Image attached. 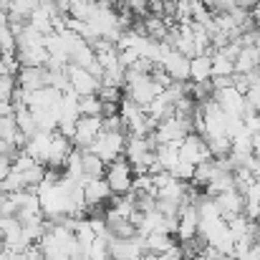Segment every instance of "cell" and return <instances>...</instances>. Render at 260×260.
<instances>
[{
  "label": "cell",
  "instance_id": "14",
  "mask_svg": "<svg viewBox=\"0 0 260 260\" xmlns=\"http://www.w3.org/2000/svg\"><path fill=\"white\" fill-rule=\"evenodd\" d=\"M260 66V51L255 46H243L235 58V74H250Z\"/></svg>",
  "mask_w": 260,
  "mask_h": 260
},
{
  "label": "cell",
  "instance_id": "28",
  "mask_svg": "<svg viewBox=\"0 0 260 260\" xmlns=\"http://www.w3.org/2000/svg\"><path fill=\"white\" fill-rule=\"evenodd\" d=\"M0 245H3V217H0Z\"/></svg>",
  "mask_w": 260,
  "mask_h": 260
},
{
  "label": "cell",
  "instance_id": "15",
  "mask_svg": "<svg viewBox=\"0 0 260 260\" xmlns=\"http://www.w3.org/2000/svg\"><path fill=\"white\" fill-rule=\"evenodd\" d=\"M142 25H144V36L152 38V41H165V36L170 30V25L165 23V18L162 15H152V13H147L142 18Z\"/></svg>",
  "mask_w": 260,
  "mask_h": 260
},
{
  "label": "cell",
  "instance_id": "21",
  "mask_svg": "<svg viewBox=\"0 0 260 260\" xmlns=\"http://www.w3.org/2000/svg\"><path fill=\"white\" fill-rule=\"evenodd\" d=\"M96 96L104 101V104H119L121 101V96H124V91L121 88H116V86H99V91H96Z\"/></svg>",
  "mask_w": 260,
  "mask_h": 260
},
{
  "label": "cell",
  "instance_id": "10",
  "mask_svg": "<svg viewBox=\"0 0 260 260\" xmlns=\"http://www.w3.org/2000/svg\"><path fill=\"white\" fill-rule=\"evenodd\" d=\"M46 66H20L15 74V84L20 91H36V88L46 86Z\"/></svg>",
  "mask_w": 260,
  "mask_h": 260
},
{
  "label": "cell",
  "instance_id": "31",
  "mask_svg": "<svg viewBox=\"0 0 260 260\" xmlns=\"http://www.w3.org/2000/svg\"><path fill=\"white\" fill-rule=\"evenodd\" d=\"M172 3H177V0H172Z\"/></svg>",
  "mask_w": 260,
  "mask_h": 260
},
{
  "label": "cell",
  "instance_id": "17",
  "mask_svg": "<svg viewBox=\"0 0 260 260\" xmlns=\"http://www.w3.org/2000/svg\"><path fill=\"white\" fill-rule=\"evenodd\" d=\"M106 165L91 152V149H81V172L86 179H96V177H104Z\"/></svg>",
  "mask_w": 260,
  "mask_h": 260
},
{
  "label": "cell",
  "instance_id": "25",
  "mask_svg": "<svg viewBox=\"0 0 260 260\" xmlns=\"http://www.w3.org/2000/svg\"><path fill=\"white\" fill-rule=\"evenodd\" d=\"M157 260H184V253H182V245H177L174 243L170 250H165V253H159Z\"/></svg>",
  "mask_w": 260,
  "mask_h": 260
},
{
  "label": "cell",
  "instance_id": "1",
  "mask_svg": "<svg viewBox=\"0 0 260 260\" xmlns=\"http://www.w3.org/2000/svg\"><path fill=\"white\" fill-rule=\"evenodd\" d=\"M124 147H126V132H106V129H101V134L91 144V152L104 165H109V162L124 157Z\"/></svg>",
  "mask_w": 260,
  "mask_h": 260
},
{
  "label": "cell",
  "instance_id": "4",
  "mask_svg": "<svg viewBox=\"0 0 260 260\" xmlns=\"http://www.w3.org/2000/svg\"><path fill=\"white\" fill-rule=\"evenodd\" d=\"M101 116H79L76 119V129H74V147L76 149H91V144L96 142V137L101 134Z\"/></svg>",
  "mask_w": 260,
  "mask_h": 260
},
{
  "label": "cell",
  "instance_id": "32",
  "mask_svg": "<svg viewBox=\"0 0 260 260\" xmlns=\"http://www.w3.org/2000/svg\"><path fill=\"white\" fill-rule=\"evenodd\" d=\"M258 222H260V217H258Z\"/></svg>",
  "mask_w": 260,
  "mask_h": 260
},
{
  "label": "cell",
  "instance_id": "30",
  "mask_svg": "<svg viewBox=\"0 0 260 260\" xmlns=\"http://www.w3.org/2000/svg\"><path fill=\"white\" fill-rule=\"evenodd\" d=\"M184 260H205L202 255H192V258H184Z\"/></svg>",
  "mask_w": 260,
  "mask_h": 260
},
{
  "label": "cell",
  "instance_id": "8",
  "mask_svg": "<svg viewBox=\"0 0 260 260\" xmlns=\"http://www.w3.org/2000/svg\"><path fill=\"white\" fill-rule=\"evenodd\" d=\"M157 66H162V69L172 76V81H189V58H187L184 53L174 51V48H170V51L162 56V61H159Z\"/></svg>",
  "mask_w": 260,
  "mask_h": 260
},
{
  "label": "cell",
  "instance_id": "22",
  "mask_svg": "<svg viewBox=\"0 0 260 260\" xmlns=\"http://www.w3.org/2000/svg\"><path fill=\"white\" fill-rule=\"evenodd\" d=\"M245 104H248V109H253V111L260 114V81H253L248 86V91H245Z\"/></svg>",
  "mask_w": 260,
  "mask_h": 260
},
{
  "label": "cell",
  "instance_id": "9",
  "mask_svg": "<svg viewBox=\"0 0 260 260\" xmlns=\"http://www.w3.org/2000/svg\"><path fill=\"white\" fill-rule=\"evenodd\" d=\"M212 197H215V205H217L222 220H230L233 215H240L243 207H245V197L238 189H225V192H217Z\"/></svg>",
  "mask_w": 260,
  "mask_h": 260
},
{
  "label": "cell",
  "instance_id": "26",
  "mask_svg": "<svg viewBox=\"0 0 260 260\" xmlns=\"http://www.w3.org/2000/svg\"><path fill=\"white\" fill-rule=\"evenodd\" d=\"M253 154H255V157H260V132H255V134H253Z\"/></svg>",
  "mask_w": 260,
  "mask_h": 260
},
{
  "label": "cell",
  "instance_id": "24",
  "mask_svg": "<svg viewBox=\"0 0 260 260\" xmlns=\"http://www.w3.org/2000/svg\"><path fill=\"white\" fill-rule=\"evenodd\" d=\"M0 217H15V202L10 192H3V189H0Z\"/></svg>",
  "mask_w": 260,
  "mask_h": 260
},
{
  "label": "cell",
  "instance_id": "29",
  "mask_svg": "<svg viewBox=\"0 0 260 260\" xmlns=\"http://www.w3.org/2000/svg\"><path fill=\"white\" fill-rule=\"evenodd\" d=\"M253 250H255V253H258V255H260V240H258V243H255V245H253Z\"/></svg>",
  "mask_w": 260,
  "mask_h": 260
},
{
  "label": "cell",
  "instance_id": "12",
  "mask_svg": "<svg viewBox=\"0 0 260 260\" xmlns=\"http://www.w3.org/2000/svg\"><path fill=\"white\" fill-rule=\"evenodd\" d=\"M212 79V56L200 53L189 58V81H210Z\"/></svg>",
  "mask_w": 260,
  "mask_h": 260
},
{
  "label": "cell",
  "instance_id": "23",
  "mask_svg": "<svg viewBox=\"0 0 260 260\" xmlns=\"http://www.w3.org/2000/svg\"><path fill=\"white\" fill-rule=\"evenodd\" d=\"M170 174H174L177 179H184V182H189V179L194 177V165H189V162L179 159V162L174 165V170H172Z\"/></svg>",
  "mask_w": 260,
  "mask_h": 260
},
{
  "label": "cell",
  "instance_id": "2",
  "mask_svg": "<svg viewBox=\"0 0 260 260\" xmlns=\"http://www.w3.org/2000/svg\"><path fill=\"white\" fill-rule=\"evenodd\" d=\"M104 179H106V184H109L111 194H126V192L132 189L134 170H132V165H129L124 157H119V159H114V162H109V165H106V170H104Z\"/></svg>",
  "mask_w": 260,
  "mask_h": 260
},
{
  "label": "cell",
  "instance_id": "6",
  "mask_svg": "<svg viewBox=\"0 0 260 260\" xmlns=\"http://www.w3.org/2000/svg\"><path fill=\"white\" fill-rule=\"evenodd\" d=\"M66 76H69V91H74L76 96H86V93H96L99 91V79L88 71V69H81V66H74L69 63L66 66Z\"/></svg>",
  "mask_w": 260,
  "mask_h": 260
},
{
  "label": "cell",
  "instance_id": "16",
  "mask_svg": "<svg viewBox=\"0 0 260 260\" xmlns=\"http://www.w3.org/2000/svg\"><path fill=\"white\" fill-rule=\"evenodd\" d=\"M142 238H144V253H154V255L170 250L174 245V238L167 233H149V235H142Z\"/></svg>",
  "mask_w": 260,
  "mask_h": 260
},
{
  "label": "cell",
  "instance_id": "3",
  "mask_svg": "<svg viewBox=\"0 0 260 260\" xmlns=\"http://www.w3.org/2000/svg\"><path fill=\"white\" fill-rule=\"evenodd\" d=\"M189 132H192V121H184L179 116H167V119L157 121L154 137L159 144H170V142H182Z\"/></svg>",
  "mask_w": 260,
  "mask_h": 260
},
{
  "label": "cell",
  "instance_id": "18",
  "mask_svg": "<svg viewBox=\"0 0 260 260\" xmlns=\"http://www.w3.org/2000/svg\"><path fill=\"white\" fill-rule=\"evenodd\" d=\"M202 139H205L212 157H228L230 149H233V142H230L228 134H202Z\"/></svg>",
  "mask_w": 260,
  "mask_h": 260
},
{
  "label": "cell",
  "instance_id": "13",
  "mask_svg": "<svg viewBox=\"0 0 260 260\" xmlns=\"http://www.w3.org/2000/svg\"><path fill=\"white\" fill-rule=\"evenodd\" d=\"M154 157H157V165H159V170H165V172H172L174 165L179 162V142L159 144V147L154 149Z\"/></svg>",
  "mask_w": 260,
  "mask_h": 260
},
{
  "label": "cell",
  "instance_id": "11",
  "mask_svg": "<svg viewBox=\"0 0 260 260\" xmlns=\"http://www.w3.org/2000/svg\"><path fill=\"white\" fill-rule=\"evenodd\" d=\"M81 189H84V202H86V207H101L104 202L111 200V189H109V184H106L104 177L86 179V182L81 184Z\"/></svg>",
  "mask_w": 260,
  "mask_h": 260
},
{
  "label": "cell",
  "instance_id": "19",
  "mask_svg": "<svg viewBox=\"0 0 260 260\" xmlns=\"http://www.w3.org/2000/svg\"><path fill=\"white\" fill-rule=\"evenodd\" d=\"M210 56H212V76H233L235 74V63L230 58H225L220 51L212 48Z\"/></svg>",
  "mask_w": 260,
  "mask_h": 260
},
{
  "label": "cell",
  "instance_id": "20",
  "mask_svg": "<svg viewBox=\"0 0 260 260\" xmlns=\"http://www.w3.org/2000/svg\"><path fill=\"white\" fill-rule=\"evenodd\" d=\"M79 114L81 116H101V99L96 93L79 96Z\"/></svg>",
  "mask_w": 260,
  "mask_h": 260
},
{
  "label": "cell",
  "instance_id": "27",
  "mask_svg": "<svg viewBox=\"0 0 260 260\" xmlns=\"http://www.w3.org/2000/svg\"><path fill=\"white\" fill-rule=\"evenodd\" d=\"M8 255H10V250H5V248L0 245V260H8Z\"/></svg>",
  "mask_w": 260,
  "mask_h": 260
},
{
  "label": "cell",
  "instance_id": "7",
  "mask_svg": "<svg viewBox=\"0 0 260 260\" xmlns=\"http://www.w3.org/2000/svg\"><path fill=\"white\" fill-rule=\"evenodd\" d=\"M212 154H210V149H207V144H205V139L200 137V134H187L182 142H179V159H184V162H189V165H200V162H205V159H210Z\"/></svg>",
  "mask_w": 260,
  "mask_h": 260
},
{
  "label": "cell",
  "instance_id": "5",
  "mask_svg": "<svg viewBox=\"0 0 260 260\" xmlns=\"http://www.w3.org/2000/svg\"><path fill=\"white\" fill-rule=\"evenodd\" d=\"M212 99L220 104V109L228 114V116H240L245 114L248 104H245V93L238 91L235 86H225V88H215L212 91Z\"/></svg>",
  "mask_w": 260,
  "mask_h": 260
}]
</instances>
